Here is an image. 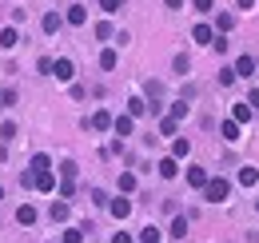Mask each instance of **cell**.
Returning <instances> with one entry per match:
<instances>
[{"mask_svg":"<svg viewBox=\"0 0 259 243\" xmlns=\"http://www.w3.org/2000/svg\"><path fill=\"white\" fill-rule=\"evenodd\" d=\"M203 195H207L211 204H224L227 195H231V183H227L224 176H207V183H203Z\"/></svg>","mask_w":259,"mask_h":243,"instance_id":"cell-1","label":"cell"},{"mask_svg":"<svg viewBox=\"0 0 259 243\" xmlns=\"http://www.w3.org/2000/svg\"><path fill=\"white\" fill-rule=\"evenodd\" d=\"M52 76H56V80H72V76H76V64L68 60V56H60V60H52Z\"/></svg>","mask_w":259,"mask_h":243,"instance_id":"cell-2","label":"cell"},{"mask_svg":"<svg viewBox=\"0 0 259 243\" xmlns=\"http://www.w3.org/2000/svg\"><path fill=\"white\" fill-rule=\"evenodd\" d=\"M32 187L36 191H52V187H56V176H52V172H32Z\"/></svg>","mask_w":259,"mask_h":243,"instance_id":"cell-3","label":"cell"},{"mask_svg":"<svg viewBox=\"0 0 259 243\" xmlns=\"http://www.w3.org/2000/svg\"><path fill=\"white\" fill-rule=\"evenodd\" d=\"M231 72H235V76H243V80H247V76H255V60H251V56H239V60L231 64Z\"/></svg>","mask_w":259,"mask_h":243,"instance_id":"cell-4","label":"cell"},{"mask_svg":"<svg viewBox=\"0 0 259 243\" xmlns=\"http://www.w3.org/2000/svg\"><path fill=\"white\" fill-rule=\"evenodd\" d=\"M192 40H195V44H211V40H215V28H211V24H195Z\"/></svg>","mask_w":259,"mask_h":243,"instance_id":"cell-5","label":"cell"},{"mask_svg":"<svg viewBox=\"0 0 259 243\" xmlns=\"http://www.w3.org/2000/svg\"><path fill=\"white\" fill-rule=\"evenodd\" d=\"M16 223H20V227H32L36 223V208L32 204H20V208H16Z\"/></svg>","mask_w":259,"mask_h":243,"instance_id":"cell-6","label":"cell"},{"mask_svg":"<svg viewBox=\"0 0 259 243\" xmlns=\"http://www.w3.org/2000/svg\"><path fill=\"white\" fill-rule=\"evenodd\" d=\"M88 128H96V132H108V128H112V112H104V108H100V112H92Z\"/></svg>","mask_w":259,"mask_h":243,"instance_id":"cell-7","label":"cell"},{"mask_svg":"<svg viewBox=\"0 0 259 243\" xmlns=\"http://www.w3.org/2000/svg\"><path fill=\"white\" fill-rule=\"evenodd\" d=\"M132 128H136L132 116H112V132H116V136H132Z\"/></svg>","mask_w":259,"mask_h":243,"instance_id":"cell-8","label":"cell"},{"mask_svg":"<svg viewBox=\"0 0 259 243\" xmlns=\"http://www.w3.org/2000/svg\"><path fill=\"white\" fill-rule=\"evenodd\" d=\"M156 168H160L163 180H176V176H180V159H171V155H167V159H160Z\"/></svg>","mask_w":259,"mask_h":243,"instance_id":"cell-9","label":"cell"},{"mask_svg":"<svg viewBox=\"0 0 259 243\" xmlns=\"http://www.w3.org/2000/svg\"><path fill=\"white\" fill-rule=\"evenodd\" d=\"M16 44H20V32H16V24L0 28V48H16Z\"/></svg>","mask_w":259,"mask_h":243,"instance_id":"cell-10","label":"cell"},{"mask_svg":"<svg viewBox=\"0 0 259 243\" xmlns=\"http://www.w3.org/2000/svg\"><path fill=\"white\" fill-rule=\"evenodd\" d=\"M108 208H112V215H116V219H128V215H132V199H124V195H120V199H112Z\"/></svg>","mask_w":259,"mask_h":243,"instance_id":"cell-11","label":"cell"},{"mask_svg":"<svg viewBox=\"0 0 259 243\" xmlns=\"http://www.w3.org/2000/svg\"><path fill=\"white\" fill-rule=\"evenodd\" d=\"M64 20H68V24H72V28H80V24L88 20V12H84L80 4H72V8H68V12H64Z\"/></svg>","mask_w":259,"mask_h":243,"instance_id":"cell-12","label":"cell"},{"mask_svg":"<svg viewBox=\"0 0 259 243\" xmlns=\"http://www.w3.org/2000/svg\"><path fill=\"white\" fill-rule=\"evenodd\" d=\"M60 24H64V16H60V12H48V16L40 20V28L48 32V36H52V32H60Z\"/></svg>","mask_w":259,"mask_h":243,"instance_id":"cell-13","label":"cell"},{"mask_svg":"<svg viewBox=\"0 0 259 243\" xmlns=\"http://www.w3.org/2000/svg\"><path fill=\"white\" fill-rule=\"evenodd\" d=\"M220 136H224L227 144H235V140H239V124H235V120H224V124H220Z\"/></svg>","mask_w":259,"mask_h":243,"instance_id":"cell-14","label":"cell"},{"mask_svg":"<svg viewBox=\"0 0 259 243\" xmlns=\"http://www.w3.org/2000/svg\"><path fill=\"white\" fill-rule=\"evenodd\" d=\"M188 183L203 191V183H207V172H203V168H188Z\"/></svg>","mask_w":259,"mask_h":243,"instance_id":"cell-15","label":"cell"},{"mask_svg":"<svg viewBox=\"0 0 259 243\" xmlns=\"http://www.w3.org/2000/svg\"><path fill=\"white\" fill-rule=\"evenodd\" d=\"M144 112H148V100H140V96H132V100H128V116L136 120V116H144Z\"/></svg>","mask_w":259,"mask_h":243,"instance_id":"cell-16","label":"cell"},{"mask_svg":"<svg viewBox=\"0 0 259 243\" xmlns=\"http://www.w3.org/2000/svg\"><path fill=\"white\" fill-rule=\"evenodd\" d=\"M239 183H243V187H255L259 172H255V168H239Z\"/></svg>","mask_w":259,"mask_h":243,"instance_id":"cell-17","label":"cell"},{"mask_svg":"<svg viewBox=\"0 0 259 243\" xmlns=\"http://www.w3.org/2000/svg\"><path fill=\"white\" fill-rule=\"evenodd\" d=\"M184 235H188V219L176 215V219H171V239H184Z\"/></svg>","mask_w":259,"mask_h":243,"instance_id":"cell-18","label":"cell"},{"mask_svg":"<svg viewBox=\"0 0 259 243\" xmlns=\"http://www.w3.org/2000/svg\"><path fill=\"white\" fill-rule=\"evenodd\" d=\"M231 120H235V124H247V120H251V108H247V104H235V108H231Z\"/></svg>","mask_w":259,"mask_h":243,"instance_id":"cell-19","label":"cell"},{"mask_svg":"<svg viewBox=\"0 0 259 243\" xmlns=\"http://www.w3.org/2000/svg\"><path fill=\"white\" fill-rule=\"evenodd\" d=\"M116 60H120V56H116L112 48H104V52H100V68H104V72H112V68H116Z\"/></svg>","mask_w":259,"mask_h":243,"instance_id":"cell-20","label":"cell"},{"mask_svg":"<svg viewBox=\"0 0 259 243\" xmlns=\"http://www.w3.org/2000/svg\"><path fill=\"white\" fill-rule=\"evenodd\" d=\"M48 215H52V223H64V219H68V204H64V199L52 204V212H48Z\"/></svg>","mask_w":259,"mask_h":243,"instance_id":"cell-21","label":"cell"},{"mask_svg":"<svg viewBox=\"0 0 259 243\" xmlns=\"http://www.w3.org/2000/svg\"><path fill=\"white\" fill-rule=\"evenodd\" d=\"M188 152H192V144H188V140H176V144H171V159H184Z\"/></svg>","mask_w":259,"mask_h":243,"instance_id":"cell-22","label":"cell"},{"mask_svg":"<svg viewBox=\"0 0 259 243\" xmlns=\"http://www.w3.org/2000/svg\"><path fill=\"white\" fill-rule=\"evenodd\" d=\"M32 172H52V159L40 152V155H32Z\"/></svg>","mask_w":259,"mask_h":243,"instance_id":"cell-23","label":"cell"},{"mask_svg":"<svg viewBox=\"0 0 259 243\" xmlns=\"http://www.w3.org/2000/svg\"><path fill=\"white\" fill-rule=\"evenodd\" d=\"M120 191H124V195L136 191V172H124V176H120Z\"/></svg>","mask_w":259,"mask_h":243,"instance_id":"cell-24","label":"cell"},{"mask_svg":"<svg viewBox=\"0 0 259 243\" xmlns=\"http://www.w3.org/2000/svg\"><path fill=\"white\" fill-rule=\"evenodd\" d=\"M16 104V88H0V108H12Z\"/></svg>","mask_w":259,"mask_h":243,"instance_id":"cell-25","label":"cell"},{"mask_svg":"<svg viewBox=\"0 0 259 243\" xmlns=\"http://www.w3.org/2000/svg\"><path fill=\"white\" fill-rule=\"evenodd\" d=\"M140 243H160V227H144V231H140Z\"/></svg>","mask_w":259,"mask_h":243,"instance_id":"cell-26","label":"cell"},{"mask_svg":"<svg viewBox=\"0 0 259 243\" xmlns=\"http://www.w3.org/2000/svg\"><path fill=\"white\" fill-rule=\"evenodd\" d=\"M231 24H235V16H231V12H220V16H215V28H220V32H227Z\"/></svg>","mask_w":259,"mask_h":243,"instance_id":"cell-27","label":"cell"},{"mask_svg":"<svg viewBox=\"0 0 259 243\" xmlns=\"http://www.w3.org/2000/svg\"><path fill=\"white\" fill-rule=\"evenodd\" d=\"M176 128H180V120H171V116H163V120H160V132H163V136H176Z\"/></svg>","mask_w":259,"mask_h":243,"instance_id":"cell-28","label":"cell"},{"mask_svg":"<svg viewBox=\"0 0 259 243\" xmlns=\"http://www.w3.org/2000/svg\"><path fill=\"white\" fill-rule=\"evenodd\" d=\"M96 36H100V40H112L116 32H112V24H108V20H100V24H96Z\"/></svg>","mask_w":259,"mask_h":243,"instance_id":"cell-29","label":"cell"},{"mask_svg":"<svg viewBox=\"0 0 259 243\" xmlns=\"http://www.w3.org/2000/svg\"><path fill=\"white\" fill-rule=\"evenodd\" d=\"M184 116H188V104L176 100V104H171V120H184Z\"/></svg>","mask_w":259,"mask_h":243,"instance_id":"cell-30","label":"cell"},{"mask_svg":"<svg viewBox=\"0 0 259 243\" xmlns=\"http://www.w3.org/2000/svg\"><path fill=\"white\" fill-rule=\"evenodd\" d=\"M100 8L112 16V12H120V8H124V0H100Z\"/></svg>","mask_w":259,"mask_h":243,"instance_id":"cell-31","label":"cell"},{"mask_svg":"<svg viewBox=\"0 0 259 243\" xmlns=\"http://www.w3.org/2000/svg\"><path fill=\"white\" fill-rule=\"evenodd\" d=\"M0 140H16V124H12V120L0 124Z\"/></svg>","mask_w":259,"mask_h":243,"instance_id":"cell-32","label":"cell"},{"mask_svg":"<svg viewBox=\"0 0 259 243\" xmlns=\"http://www.w3.org/2000/svg\"><path fill=\"white\" fill-rule=\"evenodd\" d=\"M60 176H64V180H76V164H72V159L60 164Z\"/></svg>","mask_w":259,"mask_h":243,"instance_id":"cell-33","label":"cell"},{"mask_svg":"<svg viewBox=\"0 0 259 243\" xmlns=\"http://www.w3.org/2000/svg\"><path fill=\"white\" fill-rule=\"evenodd\" d=\"M72 191H76V180H64V183H60V199H72Z\"/></svg>","mask_w":259,"mask_h":243,"instance_id":"cell-34","label":"cell"},{"mask_svg":"<svg viewBox=\"0 0 259 243\" xmlns=\"http://www.w3.org/2000/svg\"><path fill=\"white\" fill-rule=\"evenodd\" d=\"M220 84H224V88H227V84H235V72H231V68H220Z\"/></svg>","mask_w":259,"mask_h":243,"instance_id":"cell-35","label":"cell"},{"mask_svg":"<svg viewBox=\"0 0 259 243\" xmlns=\"http://www.w3.org/2000/svg\"><path fill=\"white\" fill-rule=\"evenodd\" d=\"M64 243H84V231H76V227H72V231H64Z\"/></svg>","mask_w":259,"mask_h":243,"instance_id":"cell-36","label":"cell"},{"mask_svg":"<svg viewBox=\"0 0 259 243\" xmlns=\"http://www.w3.org/2000/svg\"><path fill=\"white\" fill-rule=\"evenodd\" d=\"M195 4V12H211V8H215V0H192Z\"/></svg>","mask_w":259,"mask_h":243,"instance_id":"cell-37","label":"cell"},{"mask_svg":"<svg viewBox=\"0 0 259 243\" xmlns=\"http://www.w3.org/2000/svg\"><path fill=\"white\" fill-rule=\"evenodd\" d=\"M247 108H251V112H255V108H259V88L251 92V96H247Z\"/></svg>","mask_w":259,"mask_h":243,"instance_id":"cell-38","label":"cell"},{"mask_svg":"<svg viewBox=\"0 0 259 243\" xmlns=\"http://www.w3.org/2000/svg\"><path fill=\"white\" fill-rule=\"evenodd\" d=\"M112 243H132V235H128V231H120V235H116Z\"/></svg>","mask_w":259,"mask_h":243,"instance_id":"cell-39","label":"cell"},{"mask_svg":"<svg viewBox=\"0 0 259 243\" xmlns=\"http://www.w3.org/2000/svg\"><path fill=\"white\" fill-rule=\"evenodd\" d=\"M163 4H167V8H184V0H163Z\"/></svg>","mask_w":259,"mask_h":243,"instance_id":"cell-40","label":"cell"},{"mask_svg":"<svg viewBox=\"0 0 259 243\" xmlns=\"http://www.w3.org/2000/svg\"><path fill=\"white\" fill-rule=\"evenodd\" d=\"M251 4H255V0H239V8H251Z\"/></svg>","mask_w":259,"mask_h":243,"instance_id":"cell-41","label":"cell"},{"mask_svg":"<svg viewBox=\"0 0 259 243\" xmlns=\"http://www.w3.org/2000/svg\"><path fill=\"white\" fill-rule=\"evenodd\" d=\"M0 199H4V187H0Z\"/></svg>","mask_w":259,"mask_h":243,"instance_id":"cell-42","label":"cell"},{"mask_svg":"<svg viewBox=\"0 0 259 243\" xmlns=\"http://www.w3.org/2000/svg\"><path fill=\"white\" fill-rule=\"evenodd\" d=\"M255 212H259V204H255Z\"/></svg>","mask_w":259,"mask_h":243,"instance_id":"cell-43","label":"cell"}]
</instances>
